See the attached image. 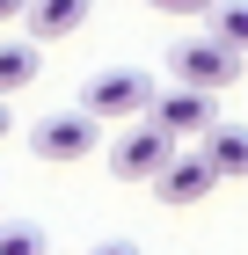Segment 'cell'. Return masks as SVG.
I'll use <instances>...</instances> for the list:
<instances>
[{
	"instance_id": "obj_1",
	"label": "cell",
	"mask_w": 248,
	"mask_h": 255,
	"mask_svg": "<svg viewBox=\"0 0 248 255\" xmlns=\"http://www.w3.org/2000/svg\"><path fill=\"white\" fill-rule=\"evenodd\" d=\"M175 153H183V138H175L161 117H132V131L110 146V175L117 182H153Z\"/></svg>"
},
{
	"instance_id": "obj_2",
	"label": "cell",
	"mask_w": 248,
	"mask_h": 255,
	"mask_svg": "<svg viewBox=\"0 0 248 255\" xmlns=\"http://www.w3.org/2000/svg\"><path fill=\"white\" fill-rule=\"evenodd\" d=\"M241 59L248 51H234L227 37H183V44H168V73L190 80V88H212V95H227L234 80H241Z\"/></svg>"
},
{
	"instance_id": "obj_3",
	"label": "cell",
	"mask_w": 248,
	"mask_h": 255,
	"mask_svg": "<svg viewBox=\"0 0 248 255\" xmlns=\"http://www.w3.org/2000/svg\"><path fill=\"white\" fill-rule=\"evenodd\" d=\"M80 110H95L102 124H110V117H146V110H153V73H139V66L88 73V80H80Z\"/></svg>"
},
{
	"instance_id": "obj_4",
	"label": "cell",
	"mask_w": 248,
	"mask_h": 255,
	"mask_svg": "<svg viewBox=\"0 0 248 255\" xmlns=\"http://www.w3.org/2000/svg\"><path fill=\"white\" fill-rule=\"evenodd\" d=\"M95 131H102L95 110H58V117H44L29 131V153L37 160H88L95 153Z\"/></svg>"
},
{
	"instance_id": "obj_5",
	"label": "cell",
	"mask_w": 248,
	"mask_h": 255,
	"mask_svg": "<svg viewBox=\"0 0 248 255\" xmlns=\"http://www.w3.org/2000/svg\"><path fill=\"white\" fill-rule=\"evenodd\" d=\"M219 182H227V175H219V168H212V153L197 146V153H175L168 168L153 175V197H161V204H205Z\"/></svg>"
},
{
	"instance_id": "obj_6",
	"label": "cell",
	"mask_w": 248,
	"mask_h": 255,
	"mask_svg": "<svg viewBox=\"0 0 248 255\" xmlns=\"http://www.w3.org/2000/svg\"><path fill=\"white\" fill-rule=\"evenodd\" d=\"M146 117H161L175 138H205L212 124H219V110H212V88H190V80H175L168 95H153Z\"/></svg>"
},
{
	"instance_id": "obj_7",
	"label": "cell",
	"mask_w": 248,
	"mask_h": 255,
	"mask_svg": "<svg viewBox=\"0 0 248 255\" xmlns=\"http://www.w3.org/2000/svg\"><path fill=\"white\" fill-rule=\"evenodd\" d=\"M88 15H95V0H29V37L37 44H66L73 29H88Z\"/></svg>"
},
{
	"instance_id": "obj_8",
	"label": "cell",
	"mask_w": 248,
	"mask_h": 255,
	"mask_svg": "<svg viewBox=\"0 0 248 255\" xmlns=\"http://www.w3.org/2000/svg\"><path fill=\"white\" fill-rule=\"evenodd\" d=\"M205 153H212V168L227 182H241L248 175V124H212L205 131Z\"/></svg>"
},
{
	"instance_id": "obj_9",
	"label": "cell",
	"mask_w": 248,
	"mask_h": 255,
	"mask_svg": "<svg viewBox=\"0 0 248 255\" xmlns=\"http://www.w3.org/2000/svg\"><path fill=\"white\" fill-rule=\"evenodd\" d=\"M37 73H44L37 37H29V44H0V95H22V88H29Z\"/></svg>"
},
{
	"instance_id": "obj_10",
	"label": "cell",
	"mask_w": 248,
	"mask_h": 255,
	"mask_svg": "<svg viewBox=\"0 0 248 255\" xmlns=\"http://www.w3.org/2000/svg\"><path fill=\"white\" fill-rule=\"evenodd\" d=\"M212 37H227L234 51H248V0H212Z\"/></svg>"
},
{
	"instance_id": "obj_11",
	"label": "cell",
	"mask_w": 248,
	"mask_h": 255,
	"mask_svg": "<svg viewBox=\"0 0 248 255\" xmlns=\"http://www.w3.org/2000/svg\"><path fill=\"white\" fill-rule=\"evenodd\" d=\"M0 255H51V241L29 219H0Z\"/></svg>"
},
{
	"instance_id": "obj_12",
	"label": "cell",
	"mask_w": 248,
	"mask_h": 255,
	"mask_svg": "<svg viewBox=\"0 0 248 255\" xmlns=\"http://www.w3.org/2000/svg\"><path fill=\"white\" fill-rule=\"evenodd\" d=\"M153 15H212V0H146Z\"/></svg>"
},
{
	"instance_id": "obj_13",
	"label": "cell",
	"mask_w": 248,
	"mask_h": 255,
	"mask_svg": "<svg viewBox=\"0 0 248 255\" xmlns=\"http://www.w3.org/2000/svg\"><path fill=\"white\" fill-rule=\"evenodd\" d=\"M29 15V0H0V22H22Z\"/></svg>"
},
{
	"instance_id": "obj_14",
	"label": "cell",
	"mask_w": 248,
	"mask_h": 255,
	"mask_svg": "<svg viewBox=\"0 0 248 255\" xmlns=\"http://www.w3.org/2000/svg\"><path fill=\"white\" fill-rule=\"evenodd\" d=\"M88 255H139L132 241H102V248H88Z\"/></svg>"
},
{
	"instance_id": "obj_15",
	"label": "cell",
	"mask_w": 248,
	"mask_h": 255,
	"mask_svg": "<svg viewBox=\"0 0 248 255\" xmlns=\"http://www.w3.org/2000/svg\"><path fill=\"white\" fill-rule=\"evenodd\" d=\"M0 138H7V95H0Z\"/></svg>"
}]
</instances>
